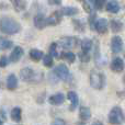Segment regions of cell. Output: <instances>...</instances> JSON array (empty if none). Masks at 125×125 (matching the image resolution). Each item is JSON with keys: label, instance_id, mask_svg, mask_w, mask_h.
<instances>
[{"label": "cell", "instance_id": "cell-1", "mask_svg": "<svg viewBox=\"0 0 125 125\" xmlns=\"http://www.w3.org/2000/svg\"><path fill=\"white\" fill-rule=\"evenodd\" d=\"M22 30V26L15 19L11 17H1L0 18V31L7 35H14Z\"/></svg>", "mask_w": 125, "mask_h": 125}, {"label": "cell", "instance_id": "cell-11", "mask_svg": "<svg viewBox=\"0 0 125 125\" xmlns=\"http://www.w3.org/2000/svg\"><path fill=\"white\" fill-rule=\"evenodd\" d=\"M124 67H125L124 61L121 57H115L111 62V69L114 73H122L124 70Z\"/></svg>", "mask_w": 125, "mask_h": 125}, {"label": "cell", "instance_id": "cell-32", "mask_svg": "<svg viewBox=\"0 0 125 125\" xmlns=\"http://www.w3.org/2000/svg\"><path fill=\"white\" fill-rule=\"evenodd\" d=\"M82 7H83V9H84V10H86L88 13H91V8H90V4H89L88 2H86V1H84V0H83V1H82Z\"/></svg>", "mask_w": 125, "mask_h": 125}, {"label": "cell", "instance_id": "cell-23", "mask_svg": "<svg viewBox=\"0 0 125 125\" xmlns=\"http://www.w3.org/2000/svg\"><path fill=\"white\" fill-rule=\"evenodd\" d=\"M110 28H111V30H112V32L119 33L123 30V23H122L120 20H111Z\"/></svg>", "mask_w": 125, "mask_h": 125}, {"label": "cell", "instance_id": "cell-5", "mask_svg": "<svg viewBox=\"0 0 125 125\" xmlns=\"http://www.w3.org/2000/svg\"><path fill=\"white\" fill-rule=\"evenodd\" d=\"M109 123L112 125H119L123 122L124 120V115H123V111H122L121 106H114L112 108V110L109 113Z\"/></svg>", "mask_w": 125, "mask_h": 125}, {"label": "cell", "instance_id": "cell-17", "mask_svg": "<svg viewBox=\"0 0 125 125\" xmlns=\"http://www.w3.org/2000/svg\"><path fill=\"white\" fill-rule=\"evenodd\" d=\"M105 9L110 13H117L120 11V4L116 0H110V1L106 2Z\"/></svg>", "mask_w": 125, "mask_h": 125}, {"label": "cell", "instance_id": "cell-15", "mask_svg": "<svg viewBox=\"0 0 125 125\" xmlns=\"http://www.w3.org/2000/svg\"><path fill=\"white\" fill-rule=\"evenodd\" d=\"M7 88L9 90H15L18 88V78L14 73H10L7 78Z\"/></svg>", "mask_w": 125, "mask_h": 125}, {"label": "cell", "instance_id": "cell-7", "mask_svg": "<svg viewBox=\"0 0 125 125\" xmlns=\"http://www.w3.org/2000/svg\"><path fill=\"white\" fill-rule=\"evenodd\" d=\"M109 29V21L104 18L101 19H97L94 22V30L97 31L99 34H104V33L108 32Z\"/></svg>", "mask_w": 125, "mask_h": 125}, {"label": "cell", "instance_id": "cell-27", "mask_svg": "<svg viewBox=\"0 0 125 125\" xmlns=\"http://www.w3.org/2000/svg\"><path fill=\"white\" fill-rule=\"evenodd\" d=\"M106 2H108V0H93V7L97 10H102L106 4Z\"/></svg>", "mask_w": 125, "mask_h": 125}, {"label": "cell", "instance_id": "cell-12", "mask_svg": "<svg viewBox=\"0 0 125 125\" xmlns=\"http://www.w3.org/2000/svg\"><path fill=\"white\" fill-rule=\"evenodd\" d=\"M65 99H66V97H65L64 93L58 92V93H55V94L51 95V97L48 98V102H50L52 105H62L65 102Z\"/></svg>", "mask_w": 125, "mask_h": 125}, {"label": "cell", "instance_id": "cell-21", "mask_svg": "<svg viewBox=\"0 0 125 125\" xmlns=\"http://www.w3.org/2000/svg\"><path fill=\"white\" fill-rule=\"evenodd\" d=\"M92 47H93V42L90 39H83L81 41V52L90 53Z\"/></svg>", "mask_w": 125, "mask_h": 125}, {"label": "cell", "instance_id": "cell-28", "mask_svg": "<svg viewBox=\"0 0 125 125\" xmlns=\"http://www.w3.org/2000/svg\"><path fill=\"white\" fill-rule=\"evenodd\" d=\"M62 58L64 59H66L68 62H73L76 61V55L73 54V53H71V52H66V53H64L62 54Z\"/></svg>", "mask_w": 125, "mask_h": 125}, {"label": "cell", "instance_id": "cell-35", "mask_svg": "<svg viewBox=\"0 0 125 125\" xmlns=\"http://www.w3.org/2000/svg\"><path fill=\"white\" fill-rule=\"evenodd\" d=\"M91 125H103V123H102L101 121H98V120H97V121L92 122V124H91Z\"/></svg>", "mask_w": 125, "mask_h": 125}, {"label": "cell", "instance_id": "cell-25", "mask_svg": "<svg viewBox=\"0 0 125 125\" xmlns=\"http://www.w3.org/2000/svg\"><path fill=\"white\" fill-rule=\"evenodd\" d=\"M73 28H75V30L78 31V32H84L86 25H84V23L81 21V20L73 19Z\"/></svg>", "mask_w": 125, "mask_h": 125}, {"label": "cell", "instance_id": "cell-14", "mask_svg": "<svg viewBox=\"0 0 125 125\" xmlns=\"http://www.w3.org/2000/svg\"><path fill=\"white\" fill-rule=\"evenodd\" d=\"M33 22H34V25L36 29L39 30H43L44 28H46V18L44 17L43 14H36L33 19Z\"/></svg>", "mask_w": 125, "mask_h": 125}, {"label": "cell", "instance_id": "cell-33", "mask_svg": "<svg viewBox=\"0 0 125 125\" xmlns=\"http://www.w3.org/2000/svg\"><path fill=\"white\" fill-rule=\"evenodd\" d=\"M52 125H66V122L62 119H56L54 122H53Z\"/></svg>", "mask_w": 125, "mask_h": 125}, {"label": "cell", "instance_id": "cell-8", "mask_svg": "<svg viewBox=\"0 0 125 125\" xmlns=\"http://www.w3.org/2000/svg\"><path fill=\"white\" fill-rule=\"evenodd\" d=\"M123 50V40L120 36H113L111 40V51L114 54H119Z\"/></svg>", "mask_w": 125, "mask_h": 125}, {"label": "cell", "instance_id": "cell-30", "mask_svg": "<svg viewBox=\"0 0 125 125\" xmlns=\"http://www.w3.org/2000/svg\"><path fill=\"white\" fill-rule=\"evenodd\" d=\"M79 57H80V61H81V62H88L91 59V56H90V54H89V53H83V52H81V53L79 54Z\"/></svg>", "mask_w": 125, "mask_h": 125}, {"label": "cell", "instance_id": "cell-29", "mask_svg": "<svg viewBox=\"0 0 125 125\" xmlns=\"http://www.w3.org/2000/svg\"><path fill=\"white\" fill-rule=\"evenodd\" d=\"M50 55L52 57H58V52H57V43H52L50 46Z\"/></svg>", "mask_w": 125, "mask_h": 125}, {"label": "cell", "instance_id": "cell-4", "mask_svg": "<svg viewBox=\"0 0 125 125\" xmlns=\"http://www.w3.org/2000/svg\"><path fill=\"white\" fill-rule=\"evenodd\" d=\"M53 73L58 78V80H62V81H69L71 80V73L70 70L68 69V67L65 64H59L57 65L56 67L53 70Z\"/></svg>", "mask_w": 125, "mask_h": 125}, {"label": "cell", "instance_id": "cell-9", "mask_svg": "<svg viewBox=\"0 0 125 125\" xmlns=\"http://www.w3.org/2000/svg\"><path fill=\"white\" fill-rule=\"evenodd\" d=\"M62 19V14L61 13V11H55L48 18H46V25L47 26L57 25V24L61 23Z\"/></svg>", "mask_w": 125, "mask_h": 125}, {"label": "cell", "instance_id": "cell-19", "mask_svg": "<svg viewBox=\"0 0 125 125\" xmlns=\"http://www.w3.org/2000/svg\"><path fill=\"white\" fill-rule=\"evenodd\" d=\"M79 117L81 121H88L91 117V110L88 106H81L79 110Z\"/></svg>", "mask_w": 125, "mask_h": 125}, {"label": "cell", "instance_id": "cell-37", "mask_svg": "<svg viewBox=\"0 0 125 125\" xmlns=\"http://www.w3.org/2000/svg\"><path fill=\"white\" fill-rule=\"evenodd\" d=\"M79 1H83V0H79Z\"/></svg>", "mask_w": 125, "mask_h": 125}, {"label": "cell", "instance_id": "cell-16", "mask_svg": "<svg viewBox=\"0 0 125 125\" xmlns=\"http://www.w3.org/2000/svg\"><path fill=\"white\" fill-rule=\"evenodd\" d=\"M10 2L17 12H22L26 8V0H10Z\"/></svg>", "mask_w": 125, "mask_h": 125}, {"label": "cell", "instance_id": "cell-26", "mask_svg": "<svg viewBox=\"0 0 125 125\" xmlns=\"http://www.w3.org/2000/svg\"><path fill=\"white\" fill-rule=\"evenodd\" d=\"M43 64L45 67H52L53 64H54V59H53V57L51 56L50 54L44 55L43 56Z\"/></svg>", "mask_w": 125, "mask_h": 125}, {"label": "cell", "instance_id": "cell-34", "mask_svg": "<svg viewBox=\"0 0 125 125\" xmlns=\"http://www.w3.org/2000/svg\"><path fill=\"white\" fill-rule=\"evenodd\" d=\"M50 4H61V0H47Z\"/></svg>", "mask_w": 125, "mask_h": 125}, {"label": "cell", "instance_id": "cell-13", "mask_svg": "<svg viewBox=\"0 0 125 125\" xmlns=\"http://www.w3.org/2000/svg\"><path fill=\"white\" fill-rule=\"evenodd\" d=\"M67 98L70 101V111H73L79 104V98H78V94L75 92V91H69L67 93Z\"/></svg>", "mask_w": 125, "mask_h": 125}, {"label": "cell", "instance_id": "cell-10", "mask_svg": "<svg viewBox=\"0 0 125 125\" xmlns=\"http://www.w3.org/2000/svg\"><path fill=\"white\" fill-rule=\"evenodd\" d=\"M23 54H24V51L21 46H15V47H13L12 52H11V54H10V62H18L21 59V57L23 56Z\"/></svg>", "mask_w": 125, "mask_h": 125}, {"label": "cell", "instance_id": "cell-6", "mask_svg": "<svg viewBox=\"0 0 125 125\" xmlns=\"http://www.w3.org/2000/svg\"><path fill=\"white\" fill-rule=\"evenodd\" d=\"M78 44H79V40H78V37H75V36L62 37L58 42V45L61 46L62 48H64V50H71V48H75Z\"/></svg>", "mask_w": 125, "mask_h": 125}, {"label": "cell", "instance_id": "cell-2", "mask_svg": "<svg viewBox=\"0 0 125 125\" xmlns=\"http://www.w3.org/2000/svg\"><path fill=\"white\" fill-rule=\"evenodd\" d=\"M20 77L23 81L25 82H40L43 79V73H39V71H35L33 68L30 67H25V68L21 69L20 71Z\"/></svg>", "mask_w": 125, "mask_h": 125}, {"label": "cell", "instance_id": "cell-22", "mask_svg": "<svg viewBox=\"0 0 125 125\" xmlns=\"http://www.w3.org/2000/svg\"><path fill=\"white\" fill-rule=\"evenodd\" d=\"M29 54H30L31 59H32V61H34V62H40L41 59H43V56H44L43 52H42V51H40V50H36V48L31 50Z\"/></svg>", "mask_w": 125, "mask_h": 125}, {"label": "cell", "instance_id": "cell-18", "mask_svg": "<svg viewBox=\"0 0 125 125\" xmlns=\"http://www.w3.org/2000/svg\"><path fill=\"white\" fill-rule=\"evenodd\" d=\"M61 13L66 17H73V15L79 13V9L76 7H64V8H62Z\"/></svg>", "mask_w": 125, "mask_h": 125}, {"label": "cell", "instance_id": "cell-3", "mask_svg": "<svg viewBox=\"0 0 125 125\" xmlns=\"http://www.w3.org/2000/svg\"><path fill=\"white\" fill-rule=\"evenodd\" d=\"M90 84L93 89L101 90L105 86V76L102 71H99L97 69H92L90 71Z\"/></svg>", "mask_w": 125, "mask_h": 125}, {"label": "cell", "instance_id": "cell-31", "mask_svg": "<svg viewBox=\"0 0 125 125\" xmlns=\"http://www.w3.org/2000/svg\"><path fill=\"white\" fill-rule=\"evenodd\" d=\"M8 62H9V59H8V57L7 56H1L0 57V67H1V68L6 67L7 65H8Z\"/></svg>", "mask_w": 125, "mask_h": 125}, {"label": "cell", "instance_id": "cell-36", "mask_svg": "<svg viewBox=\"0 0 125 125\" xmlns=\"http://www.w3.org/2000/svg\"><path fill=\"white\" fill-rule=\"evenodd\" d=\"M123 80H124V82H125V75H124V77H123Z\"/></svg>", "mask_w": 125, "mask_h": 125}, {"label": "cell", "instance_id": "cell-20", "mask_svg": "<svg viewBox=\"0 0 125 125\" xmlns=\"http://www.w3.org/2000/svg\"><path fill=\"white\" fill-rule=\"evenodd\" d=\"M11 119H12V121L17 122V123L21 122V120H22V110L19 108V106H15V108H13L12 110H11Z\"/></svg>", "mask_w": 125, "mask_h": 125}, {"label": "cell", "instance_id": "cell-24", "mask_svg": "<svg viewBox=\"0 0 125 125\" xmlns=\"http://www.w3.org/2000/svg\"><path fill=\"white\" fill-rule=\"evenodd\" d=\"M11 47H13V42L0 36V51H6Z\"/></svg>", "mask_w": 125, "mask_h": 125}]
</instances>
